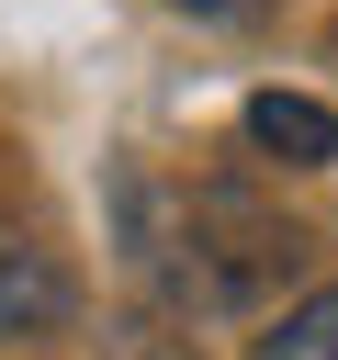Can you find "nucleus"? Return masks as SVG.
Returning <instances> with one entry per match:
<instances>
[{"label":"nucleus","instance_id":"nucleus-1","mask_svg":"<svg viewBox=\"0 0 338 360\" xmlns=\"http://www.w3.org/2000/svg\"><path fill=\"white\" fill-rule=\"evenodd\" d=\"M124 214H135L146 281L180 315H248L270 281L304 270V236L282 214H259L248 191H158V180H124Z\"/></svg>","mask_w":338,"mask_h":360},{"label":"nucleus","instance_id":"nucleus-2","mask_svg":"<svg viewBox=\"0 0 338 360\" xmlns=\"http://www.w3.org/2000/svg\"><path fill=\"white\" fill-rule=\"evenodd\" d=\"M56 315H68V270H56L23 225H0V349H11V338H45Z\"/></svg>","mask_w":338,"mask_h":360},{"label":"nucleus","instance_id":"nucleus-3","mask_svg":"<svg viewBox=\"0 0 338 360\" xmlns=\"http://www.w3.org/2000/svg\"><path fill=\"white\" fill-rule=\"evenodd\" d=\"M248 146L282 158V169H327L338 158V112L304 101V90H248Z\"/></svg>","mask_w":338,"mask_h":360},{"label":"nucleus","instance_id":"nucleus-4","mask_svg":"<svg viewBox=\"0 0 338 360\" xmlns=\"http://www.w3.org/2000/svg\"><path fill=\"white\" fill-rule=\"evenodd\" d=\"M259 360H338V292H304V304L259 338Z\"/></svg>","mask_w":338,"mask_h":360},{"label":"nucleus","instance_id":"nucleus-5","mask_svg":"<svg viewBox=\"0 0 338 360\" xmlns=\"http://www.w3.org/2000/svg\"><path fill=\"white\" fill-rule=\"evenodd\" d=\"M180 11H203V22H237V11H259V0H180Z\"/></svg>","mask_w":338,"mask_h":360}]
</instances>
